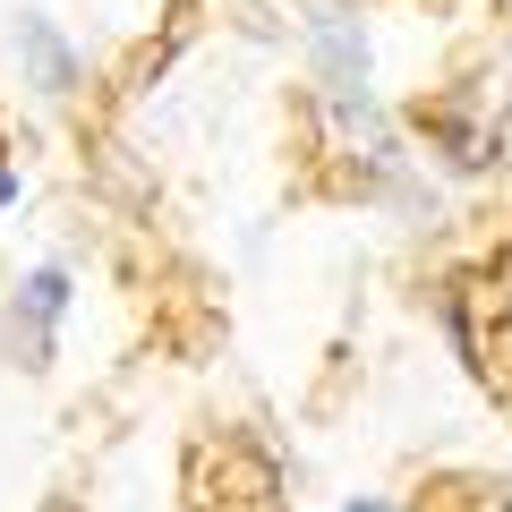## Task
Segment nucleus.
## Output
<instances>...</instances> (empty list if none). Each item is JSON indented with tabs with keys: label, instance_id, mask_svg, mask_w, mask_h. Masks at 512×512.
<instances>
[{
	"label": "nucleus",
	"instance_id": "nucleus-2",
	"mask_svg": "<svg viewBox=\"0 0 512 512\" xmlns=\"http://www.w3.org/2000/svg\"><path fill=\"white\" fill-rule=\"evenodd\" d=\"M308 43H316V60H325L333 103H342V111H367V35H359V18L316 9V18H308Z\"/></svg>",
	"mask_w": 512,
	"mask_h": 512
},
{
	"label": "nucleus",
	"instance_id": "nucleus-4",
	"mask_svg": "<svg viewBox=\"0 0 512 512\" xmlns=\"http://www.w3.org/2000/svg\"><path fill=\"white\" fill-rule=\"evenodd\" d=\"M342 512H393V504H384V495H350Z\"/></svg>",
	"mask_w": 512,
	"mask_h": 512
},
{
	"label": "nucleus",
	"instance_id": "nucleus-5",
	"mask_svg": "<svg viewBox=\"0 0 512 512\" xmlns=\"http://www.w3.org/2000/svg\"><path fill=\"white\" fill-rule=\"evenodd\" d=\"M9 197H18V171H9V163H0V205H9Z\"/></svg>",
	"mask_w": 512,
	"mask_h": 512
},
{
	"label": "nucleus",
	"instance_id": "nucleus-1",
	"mask_svg": "<svg viewBox=\"0 0 512 512\" xmlns=\"http://www.w3.org/2000/svg\"><path fill=\"white\" fill-rule=\"evenodd\" d=\"M9 52H18V77L43 94V103H60V94H77V77H86V60H77V43L60 35L43 9H18L9 18Z\"/></svg>",
	"mask_w": 512,
	"mask_h": 512
},
{
	"label": "nucleus",
	"instance_id": "nucleus-3",
	"mask_svg": "<svg viewBox=\"0 0 512 512\" xmlns=\"http://www.w3.org/2000/svg\"><path fill=\"white\" fill-rule=\"evenodd\" d=\"M60 308H69V274H60V265H43V274H26V282H18V316L35 325V350H52Z\"/></svg>",
	"mask_w": 512,
	"mask_h": 512
}]
</instances>
